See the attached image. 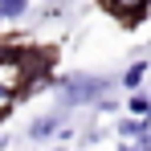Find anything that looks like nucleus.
Segmentation results:
<instances>
[{
	"label": "nucleus",
	"mask_w": 151,
	"mask_h": 151,
	"mask_svg": "<svg viewBox=\"0 0 151 151\" xmlns=\"http://www.w3.org/2000/svg\"><path fill=\"white\" fill-rule=\"evenodd\" d=\"M25 8H29V0H0V17H8V21H17Z\"/></svg>",
	"instance_id": "5"
},
{
	"label": "nucleus",
	"mask_w": 151,
	"mask_h": 151,
	"mask_svg": "<svg viewBox=\"0 0 151 151\" xmlns=\"http://www.w3.org/2000/svg\"><path fill=\"white\" fill-rule=\"evenodd\" d=\"M114 17H123V21H135V17H143L151 8V0H102Z\"/></svg>",
	"instance_id": "2"
},
{
	"label": "nucleus",
	"mask_w": 151,
	"mask_h": 151,
	"mask_svg": "<svg viewBox=\"0 0 151 151\" xmlns=\"http://www.w3.org/2000/svg\"><path fill=\"white\" fill-rule=\"evenodd\" d=\"M102 90H106L102 78H70V82H61V98H65V106H82V102L98 98Z\"/></svg>",
	"instance_id": "1"
},
{
	"label": "nucleus",
	"mask_w": 151,
	"mask_h": 151,
	"mask_svg": "<svg viewBox=\"0 0 151 151\" xmlns=\"http://www.w3.org/2000/svg\"><path fill=\"white\" fill-rule=\"evenodd\" d=\"M127 106H131V114H135V119H151V98H147V94H131Z\"/></svg>",
	"instance_id": "3"
},
{
	"label": "nucleus",
	"mask_w": 151,
	"mask_h": 151,
	"mask_svg": "<svg viewBox=\"0 0 151 151\" xmlns=\"http://www.w3.org/2000/svg\"><path fill=\"white\" fill-rule=\"evenodd\" d=\"M143 74H147V61H135L131 70L123 74V86H131V90H139V82H143Z\"/></svg>",
	"instance_id": "4"
},
{
	"label": "nucleus",
	"mask_w": 151,
	"mask_h": 151,
	"mask_svg": "<svg viewBox=\"0 0 151 151\" xmlns=\"http://www.w3.org/2000/svg\"><path fill=\"white\" fill-rule=\"evenodd\" d=\"M139 151H151V147H139Z\"/></svg>",
	"instance_id": "7"
},
{
	"label": "nucleus",
	"mask_w": 151,
	"mask_h": 151,
	"mask_svg": "<svg viewBox=\"0 0 151 151\" xmlns=\"http://www.w3.org/2000/svg\"><path fill=\"white\" fill-rule=\"evenodd\" d=\"M53 131H57V119H37L29 135H33V139H45V135H53Z\"/></svg>",
	"instance_id": "6"
}]
</instances>
